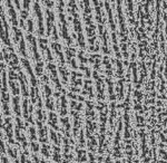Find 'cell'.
I'll list each match as a JSON object with an SVG mask.
<instances>
[{"mask_svg": "<svg viewBox=\"0 0 167 163\" xmlns=\"http://www.w3.org/2000/svg\"><path fill=\"white\" fill-rule=\"evenodd\" d=\"M79 5L82 10V16L86 24V32H87V40H88L89 52H98L99 47L96 42V26L94 24L92 16V6L89 0H79Z\"/></svg>", "mask_w": 167, "mask_h": 163, "instance_id": "6da1fadb", "label": "cell"}, {"mask_svg": "<svg viewBox=\"0 0 167 163\" xmlns=\"http://www.w3.org/2000/svg\"><path fill=\"white\" fill-rule=\"evenodd\" d=\"M67 2V12H68V18L69 20L72 21V28L76 32V37L77 39V44L82 49L86 48V42L85 37L82 34V21L79 19V14H78V6H77V1L76 0H66Z\"/></svg>", "mask_w": 167, "mask_h": 163, "instance_id": "7a4b0ae2", "label": "cell"}, {"mask_svg": "<svg viewBox=\"0 0 167 163\" xmlns=\"http://www.w3.org/2000/svg\"><path fill=\"white\" fill-rule=\"evenodd\" d=\"M57 10H58V19H59V29H60V36L64 39L67 46H72V38L69 35L68 22L66 19L65 15V0H57Z\"/></svg>", "mask_w": 167, "mask_h": 163, "instance_id": "3957f363", "label": "cell"}, {"mask_svg": "<svg viewBox=\"0 0 167 163\" xmlns=\"http://www.w3.org/2000/svg\"><path fill=\"white\" fill-rule=\"evenodd\" d=\"M0 39L5 44V46H11L10 35H9V26H8L5 9L1 5H0Z\"/></svg>", "mask_w": 167, "mask_h": 163, "instance_id": "277c9868", "label": "cell"}, {"mask_svg": "<svg viewBox=\"0 0 167 163\" xmlns=\"http://www.w3.org/2000/svg\"><path fill=\"white\" fill-rule=\"evenodd\" d=\"M46 36L50 37L52 42H58L59 40V35L57 28L55 26V14L54 11L50 9H46Z\"/></svg>", "mask_w": 167, "mask_h": 163, "instance_id": "5b68a950", "label": "cell"}, {"mask_svg": "<svg viewBox=\"0 0 167 163\" xmlns=\"http://www.w3.org/2000/svg\"><path fill=\"white\" fill-rule=\"evenodd\" d=\"M12 39H14L15 45H17V50L19 55L27 58V50H26V42H25V37L22 34V30L20 28L12 26Z\"/></svg>", "mask_w": 167, "mask_h": 163, "instance_id": "8992f818", "label": "cell"}, {"mask_svg": "<svg viewBox=\"0 0 167 163\" xmlns=\"http://www.w3.org/2000/svg\"><path fill=\"white\" fill-rule=\"evenodd\" d=\"M2 54H4V59L7 62V64L9 65L10 68H12L16 72H19L21 70L20 66H19V58L16 55L12 46H6L2 49Z\"/></svg>", "mask_w": 167, "mask_h": 163, "instance_id": "52a82bcc", "label": "cell"}, {"mask_svg": "<svg viewBox=\"0 0 167 163\" xmlns=\"http://www.w3.org/2000/svg\"><path fill=\"white\" fill-rule=\"evenodd\" d=\"M32 12H34V17L36 18L37 21V29L36 32L39 37H44L45 36V27H44V15L41 10V6L39 1H35L34 6H32Z\"/></svg>", "mask_w": 167, "mask_h": 163, "instance_id": "ba28073f", "label": "cell"}, {"mask_svg": "<svg viewBox=\"0 0 167 163\" xmlns=\"http://www.w3.org/2000/svg\"><path fill=\"white\" fill-rule=\"evenodd\" d=\"M26 40L28 42V47L30 50V54L32 56V59L35 60V63H41L42 62V56L40 55V53L38 50V40L36 39V37H34L32 34H28L26 36Z\"/></svg>", "mask_w": 167, "mask_h": 163, "instance_id": "9c48e42d", "label": "cell"}, {"mask_svg": "<svg viewBox=\"0 0 167 163\" xmlns=\"http://www.w3.org/2000/svg\"><path fill=\"white\" fill-rule=\"evenodd\" d=\"M38 47L41 50V54L44 55L45 59L47 60V63H52L54 62V57H52V54H51V48L49 44H48V39L46 38H40L38 39Z\"/></svg>", "mask_w": 167, "mask_h": 163, "instance_id": "30bf717a", "label": "cell"}, {"mask_svg": "<svg viewBox=\"0 0 167 163\" xmlns=\"http://www.w3.org/2000/svg\"><path fill=\"white\" fill-rule=\"evenodd\" d=\"M4 1H5V5H6V8H7V12H8V16H9V20H10L11 25L15 26V27L19 26L17 12H16V9H15L14 5H12V1H11V0H4Z\"/></svg>", "mask_w": 167, "mask_h": 163, "instance_id": "8fae6325", "label": "cell"}, {"mask_svg": "<svg viewBox=\"0 0 167 163\" xmlns=\"http://www.w3.org/2000/svg\"><path fill=\"white\" fill-rule=\"evenodd\" d=\"M76 54H77V49L74 48V47H70L68 46L67 48H65V55H66V58H67V63H68V65L72 68L74 70H77L78 68V65H77V63H76Z\"/></svg>", "mask_w": 167, "mask_h": 163, "instance_id": "7c38bea8", "label": "cell"}, {"mask_svg": "<svg viewBox=\"0 0 167 163\" xmlns=\"http://www.w3.org/2000/svg\"><path fill=\"white\" fill-rule=\"evenodd\" d=\"M98 32L99 36H100V39H102V50L105 53L106 55H109L110 54V49H109L108 46V38H107V30L106 28L104 27V25H98Z\"/></svg>", "mask_w": 167, "mask_h": 163, "instance_id": "4fadbf2b", "label": "cell"}, {"mask_svg": "<svg viewBox=\"0 0 167 163\" xmlns=\"http://www.w3.org/2000/svg\"><path fill=\"white\" fill-rule=\"evenodd\" d=\"M94 6H95V11H96V21L98 22V25H104L105 24V14L102 10V6L104 4L100 2V0H92Z\"/></svg>", "mask_w": 167, "mask_h": 163, "instance_id": "5bb4252c", "label": "cell"}, {"mask_svg": "<svg viewBox=\"0 0 167 163\" xmlns=\"http://www.w3.org/2000/svg\"><path fill=\"white\" fill-rule=\"evenodd\" d=\"M20 63L22 64V66H24L25 70L27 72V74L29 75V77H30L31 86H37L38 82H37V80H36V76L34 75V70H32V67H31L30 62H29L27 58L22 57V58H21V60H20Z\"/></svg>", "mask_w": 167, "mask_h": 163, "instance_id": "9a60e30c", "label": "cell"}, {"mask_svg": "<svg viewBox=\"0 0 167 163\" xmlns=\"http://www.w3.org/2000/svg\"><path fill=\"white\" fill-rule=\"evenodd\" d=\"M50 48L56 55L57 59L60 65H65V56L62 54V47L58 42H50Z\"/></svg>", "mask_w": 167, "mask_h": 163, "instance_id": "2e32d148", "label": "cell"}, {"mask_svg": "<svg viewBox=\"0 0 167 163\" xmlns=\"http://www.w3.org/2000/svg\"><path fill=\"white\" fill-rule=\"evenodd\" d=\"M47 68H48V70H49V73H50V78H51V80H52V83L56 85V88H57V90H60L62 87H60V83H59L58 76H57V70H56L55 64L48 63Z\"/></svg>", "mask_w": 167, "mask_h": 163, "instance_id": "e0dca14e", "label": "cell"}, {"mask_svg": "<svg viewBox=\"0 0 167 163\" xmlns=\"http://www.w3.org/2000/svg\"><path fill=\"white\" fill-rule=\"evenodd\" d=\"M18 80L20 83V87H21V92H22V95L25 97L29 95V92H28V87H27V80H26V75L24 74L22 70H19L18 72Z\"/></svg>", "mask_w": 167, "mask_h": 163, "instance_id": "ac0fdd59", "label": "cell"}, {"mask_svg": "<svg viewBox=\"0 0 167 163\" xmlns=\"http://www.w3.org/2000/svg\"><path fill=\"white\" fill-rule=\"evenodd\" d=\"M22 1V7L20 10V19L19 20H27L30 12V0H21Z\"/></svg>", "mask_w": 167, "mask_h": 163, "instance_id": "d6986e66", "label": "cell"}, {"mask_svg": "<svg viewBox=\"0 0 167 163\" xmlns=\"http://www.w3.org/2000/svg\"><path fill=\"white\" fill-rule=\"evenodd\" d=\"M78 59H79V68L82 70H84L87 75H90V72H89L88 67L86 66L87 65V57L85 56V53L82 50H79L78 52Z\"/></svg>", "mask_w": 167, "mask_h": 163, "instance_id": "ffe728a7", "label": "cell"}, {"mask_svg": "<svg viewBox=\"0 0 167 163\" xmlns=\"http://www.w3.org/2000/svg\"><path fill=\"white\" fill-rule=\"evenodd\" d=\"M59 74H60V76H62V80L64 83H67V80H68V70L66 68L65 65H60L59 66Z\"/></svg>", "mask_w": 167, "mask_h": 163, "instance_id": "44dd1931", "label": "cell"}, {"mask_svg": "<svg viewBox=\"0 0 167 163\" xmlns=\"http://www.w3.org/2000/svg\"><path fill=\"white\" fill-rule=\"evenodd\" d=\"M12 104H14L15 113H16V114L19 116L21 113H20V106H19V97H18V95H16V96L12 98Z\"/></svg>", "mask_w": 167, "mask_h": 163, "instance_id": "7402d4cb", "label": "cell"}, {"mask_svg": "<svg viewBox=\"0 0 167 163\" xmlns=\"http://www.w3.org/2000/svg\"><path fill=\"white\" fill-rule=\"evenodd\" d=\"M100 59H102V57H100L99 55H90V57H89V62L92 63V64H94V65H95V68L98 70L99 64H100Z\"/></svg>", "mask_w": 167, "mask_h": 163, "instance_id": "603a6c76", "label": "cell"}, {"mask_svg": "<svg viewBox=\"0 0 167 163\" xmlns=\"http://www.w3.org/2000/svg\"><path fill=\"white\" fill-rule=\"evenodd\" d=\"M26 29H27L28 34H32L34 32V19L32 18H28L26 21Z\"/></svg>", "mask_w": 167, "mask_h": 163, "instance_id": "cb8c5ba5", "label": "cell"}, {"mask_svg": "<svg viewBox=\"0 0 167 163\" xmlns=\"http://www.w3.org/2000/svg\"><path fill=\"white\" fill-rule=\"evenodd\" d=\"M22 108H24V116L26 118H28V100L27 98H24V102H22Z\"/></svg>", "mask_w": 167, "mask_h": 163, "instance_id": "d4e9b609", "label": "cell"}, {"mask_svg": "<svg viewBox=\"0 0 167 163\" xmlns=\"http://www.w3.org/2000/svg\"><path fill=\"white\" fill-rule=\"evenodd\" d=\"M42 4L45 5V7L48 9H51L54 7V0H42Z\"/></svg>", "mask_w": 167, "mask_h": 163, "instance_id": "484cf974", "label": "cell"}, {"mask_svg": "<svg viewBox=\"0 0 167 163\" xmlns=\"http://www.w3.org/2000/svg\"><path fill=\"white\" fill-rule=\"evenodd\" d=\"M29 131H30L31 140H32V141H34V140H36V132H35V128L34 127H30V128H29Z\"/></svg>", "mask_w": 167, "mask_h": 163, "instance_id": "4316f807", "label": "cell"}, {"mask_svg": "<svg viewBox=\"0 0 167 163\" xmlns=\"http://www.w3.org/2000/svg\"><path fill=\"white\" fill-rule=\"evenodd\" d=\"M5 70H6V65H5L4 63H2V60H0V74L2 73Z\"/></svg>", "mask_w": 167, "mask_h": 163, "instance_id": "83f0119b", "label": "cell"}, {"mask_svg": "<svg viewBox=\"0 0 167 163\" xmlns=\"http://www.w3.org/2000/svg\"><path fill=\"white\" fill-rule=\"evenodd\" d=\"M14 2H15V4H16V7H17L18 10H21L20 1H19V0H14Z\"/></svg>", "mask_w": 167, "mask_h": 163, "instance_id": "f1b7e54d", "label": "cell"}, {"mask_svg": "<svg viewBox=\"0 0 167 163\" xmlns=\"http://www.w3.org/2000/svg\"><path fill=\"white\" fill-rule=\"evenodd\" d=\"M31 148H32V150L34 151H38V149H39V146H38V144L37 143H31Z\"/></svg>", "mask_w": 167, "mask_h": 163, "instance_id": "f546056e", "label": "cell"}, {"mask_svg": "<svg viewBox=\"0 0 167 163\" xmlns=\"http://www.w3.org/2000/svg\"><path fill=\"white\" fill-rule=\"evenodd\" d=\"M0 149H1V152H2V153H5V151H6V150H5L4 142H2V141H1V140H0Z\"/></svg>", "mask_w": 167, "mask_h": 163, "instance_id": "4dcf8cb0", "label": "cell"}, {"mask_svg": "<svg viewBox=\"0 0 167 163\" xmlns=\"http://www.w3.org/2000/svg\"><path fill=\"white\" fill-rule=\"evenodd\" d=\"M4 59V54H2V50H1V47H0V60Z\"/></svg>", "mask_w": 167, "mask_h": 163, "instance_id": "1f68e13d", "label": "cell"}, {"mask_svg": "<svg viewBox=\"0 0 167 163\" xmlns=\"http://www.w3.org/2000/svg\"><path fill=\"white\" fill-rule=\"evenodd\" d=\"M165 21H166V24H167V15H166V12H165ZM166 35H167V27H166Z\"/></svg>", "mask_w": 167, "mask_h": 163, "instance_id": "d6a6232c", "label": "cell"}, {"mask_svg": "<svg viewBox=\"0 0 167 163\" xmlns=\"http://www.w3.org/2000/svg\"><path fill=\"white\" fill-rule=\"evenodd\" d=\"M34 161H35V163H38V159H37V156H34Z\"/></svg>", "mask_w": 167, "mask_h": 163, "instance_id": "836d02e7", "label": "cell"}, {"mask_svg": "<svg viewBox=\"0 0 167 163\" xmlns=\"http://www.w3.org/2000/svg\"><path fill=\"white\" fill-rule=\"evenodd\" d=\"M2 126V122H1V115H0V127Z\"/></svg>", "mask_w": 167, "mask_h": 163, "instance_id": "e575fe53", "label": "cell"}, {"mask_svg": "<svg viewBox=\"0 0 167 163\" xmlns=\"http://www.w3.org/2000/svg\"><path fill=\"white\" fill-rule=\"evenodd\" d=\"M34 1H39V0H34Z\"/></svg>", "mask_w": 167, "mask_h": 163, "instance_id": "d590c367", "label": "cell"}]
</instances>
